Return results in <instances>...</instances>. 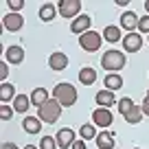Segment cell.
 Returning a JSON list of instances; mask_svg holds the SVG:
<instances>
[{
    "mask_svg": "<svg viewBox=\"0 0 149 149\" xmlns=\"http://www.w3.org/2000/svg\"><path fill=\"white\" fill-rule=\"evenodd\" d=\"M53 99H57V101L61 103V107H72L74 103H77V88H74L72 84L61 81V84H57L55 90H53Z\"/></svg>",
    "mask_w": 149,
    "mask_h": 149,
    "instance_id": "6da1fadb",
    "label": "cell"
},
{
    "mask_svg": "<svg viewBox=\"0 0 149 149\" xmlns=\"http://www.w3.org/2000/svg\"><path fill=\"white\" fill-rule=\"evenodd\" d=\"M127 64L125 59V53L123 51H105L101 57V66L105 68V72H118V70H123Z\"/></svg>",
    "mask_w": 149,
    "mask_h": 149,
    "instance_id": "7a4b0ae2",
    "label": "cell"
},
{
    "mask_svg": "<svg viewBox=\"0 0 149 149\" xmlns=\"http://www.w3.org/2000/svg\"><path fill=\"white\" fill-rule=\"evenodd\" d=\"M37 116H40V121H42V123H55V121H59V116H61V103L57 101V99H48V101L37 110Z\"/></svg>",
    "mask_w": 149,
    "mask_h": 149,
    "instance_id": "3957f363",
    "label": "cell"
},
{
    "mask_svg": "<svg viewBox=\"0 0 149 149\" xmlns=\"http://www.w3.org/2000/svg\"><path fill=\"white\" fill-rule=\"evenodd\" d=\"M57 11H59L61 18L77 20V18L81 15V0H59Z\"/></svg>",
    "mask_w": 149,
    "mask_h": 149,
    "instance_id": "277c9868",
    "label": "cell"
},
{
    "mask_svg": "<svg viewBox=\"0 0 149 149\" xmlns=\"http://www.w3.org/2000/svg\"><path fill=\"white\" fill-rule=\"evenodd\" d=\"M101 42H103V35L101 33H94V31H88L84 35H79V46L88 53H94L101 48Z\"/></svg>",
    "mask_w": 149,
    "mask_h": 149,
    "instance_id": "5b68a950",
    "label": "cell"
},
{
    "mask_svg": "<svg viewBox=\"0 0 149 149\" xmlns=\"http://www.w3.org/2000/svg\"><path fill=\"white\" fill-rule=\"evenodd\" d=\"M55 140H57V147L59 149H70L74 145V140H77V136H74V132L70 127H61L55 134Z\"/></svg>",
    "mask_w": 149,
    "mask_h": 149,
    "instance_id": "8992f818",
    "label": "cell"
},
{
    "mask_svg": "<svg viewBox=\"0 0 149 149\" xmlns=\"http://www.w3.org/2000/svg\"><path fill=\"white\" fill-rule=\"evenodd\" d=\"M2 26H5L9 33H15V31H20V29L24 26V18H22L20 13H13V11H9V13L2 18Z\"/></svg>",
    "mask_w": 149,
    "mask_h": 149,
    "instance_id": "52a82bcc",
    "label": "cell"
},
{
    "mask_svg": "<svg viewBox=\"0 0 149 149\" xmlns=\"http://www.w3.org/2000/svg\"><path fill=\"white\" fill-rule=\"evenodd\" d=\"M140 46H143L140 33H125V37H123V48H125V53H138Z\"/></svg>",
    "mask_w": 149,
    "mask_h": 149,
    "instance_id": "ba28073f",
    "label": "cell"
},
{
    "mask_svg": "<svg viewBox=\"0 0 149 149\" xmlns=\"http://www.w3.org/2000/svg\"><path fill=\"white\" fill-rule=\"evenodd\" d=\"M92 121H94V125H99V127H110L112 121H114V116H112V112L107 110V107H97V110L92 112Z\"/></svg>",
    "mask_w": 149,
    "mask_h": 149,
    "instance_id": "9c48e42d",
    "label": "cell"
},
{
    "mask_svg": "<svg viewBox=\"0 0 149 149\" xmlns=\"http://www.w3.org/2000/svg\"><path fill=\"white\" fill-rule=\"evenodd\" d=\"M92 20H90V15H79L77 20H72V26H70V31L72 33H79V35H84V33L92 31Z\"/></svg>",
    "mask_w": 149,
    "mask_h": 149,
    "instance_id": "30bf717a",
    "label": "cell"
},
{
    "mask_svg": "<svg viewBox=\"0 0 149 149\" xmlns=\"http://www.w3.org/2000/svg\"><path fill=\"white\" fill-rule=\"evenodd\" d=\"M48 66H51L53 70H64L66 66H68V55L61 51H55L51 57H48Z\"/></svg>",
    "mask_w": 149,
    "mask_h": 149,
    "instance_id": "8fae6325",
    "label": "cell"
},
{
    "mask_svg": "<svg viewBox=\"0 0 149 149\" xmlns=\"http://www.w3.org/2000/svg\"><path fill=\"white\" fill-rule=\"evenodd\" d=\"M5 57H7V64H22L24 61V48L22 46H9L5 51Z\"/></svg>",
    "mask_w": 149,
    "mask_h": 149,
    "instance_id": "7c38bea8",
    "label": "cell"
},
{
    "mask_svg": "<svg viewBox=\"0 0 149 149\" xmlns=\"http://www.w3.org/2000/svg\"><path fill=\"white\" fill-rule=\"evenodd\" d=\"M94 101L99 103V107H107V110H110V107L116 103V99H114V92H112V90H99Z\"/></svg>",
    "mask_w": 149,
    "mask_h": 149,
    "instance_id": "4fadbf2b",
    "label": "cell"
},
{
    "mask_svg": "<svg viewBox=\"0 0 149 149\" xmlns=\"http://www.w3.org/2000/svg\"><path fill=\"white\" fill-rule=\"evenodd\" d=\"M138 15L134 13V11H125V13L121 15V29H125V31H134V29H138Z\"/></svg>",
    "mask_w": 149,
    "mask_h": 149,
    "instance_id": "5bb4252c",
    "label": "cell"
},
{
    "mask_svg": "<svg viewBox=\"0 0 149 149\" xmlns=\"http://www.w3.org/2000/svg\"><path fill=\"white\" fill-rule=\"evenodd\" d=\"M22 127L26 134H40L42 132V121H40V116H26L22 121Z\"/></svg>",
    "mask_w": 149,
    "mask_h": 149,
    "instance_id": "9a60e30c",
    "label": "cell"
},
{
    "mask_svg": "<svg viewBox=\"0 0 149 149\" xmlns=\"http://www.w3.org/2000/svg\"><path fill=\"white\" fill-rule=\"evenodd\" d=\"M103 86H105V90H118V88H123V77L118 72H110V74H105V79H103Z\"/></svg>",
    "mask_w": 149,
    "mask_h": 149,
    "instance_id": "2e32d148",
    "label": "cell"
},
{
    "mask_svg": "<svg viewBox=\"0 0 149 149\" xmlns=\"http://www.w3.org/2000/svg\"><path fill=\"white\" fill-rule=\"evenodd\" d=\"M46 101H48V90L46 88H35L31 92V105H35L37 110H40Z\"/></svg>",
    "mask_w": 149,
    "mask_h": 149,
    "instance_id": "e0dca14e",
    "label": "cell"
},
{
    "mask_svg": "<svg viewBox=\"0 0 149 149\" xmlns=\"http://www.w3.org/2000/svg\"><path fill=\"white\" fill-rule=\"evenodd\" d=\"M94 81H97V70L90 68V66H84V68L79 70V84H84V86H92Z\"/></svg>",
    "mask_w": 149,
    "mask_h": 149,
    "instance_id": "ac0fdd59",
    "label": "cell"
},
{
    "mask_svg": "<svg viewBox=\"0 0 149 149\" xmlns=\"http://www.w3.org/2000/svg\"><path fill=\"white\" fill-rule=\"evenodd\" d=\"M103 37H105L110 44H116V42L123 40V37H121V29L114 26V24H107V26L103 29Z\"/></svg>",
    "mask_w": 149,
    "mask_h": 149,
    "instance_id": "d6986e66",
    "label": "cell"
},
{
    "mask_svg": "<svg viewBox=\"0 0 149 149\" xmlns=\"http://www.w3.org/2000/svg\"><path fill=\"white\" fill-rule=\"evenodd\" d=\"M97 147L99 149H114V136L110 132H101L97 136Z\"/></svg>",
    "mask_w": 149,
    "mask_h": 149,
    "instance_id": "ffe728a7",
    "label": "cell"
},
{
    "mask_svg": "<svg viewBox=\"0 0 149 149\" xmlns=\"http://www.w3.org/2000/svg\"><path fill=\"white\" fill-rule=\"evenodd\" d=\"M29 105H31V97H26V94H18L13 99V110L20 112V114H24L29 110Z\"/></svg>",
    "mask_w": 149,
    "mask_h": 149,
    "instance_id": "44dd1931",
    "label": "cell"
},
{
    "mask_svg": "<svg viewBox=\"0 0 149 149\" xmlns=\"http://www.w3.org/2000/svg\"><path fill=\"white\" fill-rule=\"evenodd\" d=\"M18 97L15 94V88L11 84H2V88H0V101L2 103H9V101H13V99Z\"/></svg>",
    "mask_w": 149,
    "mask_h": 149,
    "instance_id": "7402d4cb",
    "label": "cell"
},
{
    "mask_svg": "<svg viewBox=\"0 0 149 149\" xmlns=\"http://www.w3.org/2000/svg\"><path fill=\"white\" fill-rule=\"evenodd\" d=\"M55 13H59V11H55V5H42V9H40V20H42V22H51V20H55Z\"/></svg>",
    "mask_w": 149,
    "mask_h": 149,
    "instance_id": "603a6c76",
    "label": "cell"
},
{
    "mask_svg": "<svg viewBox=\"0 0 149 149\" xmlns=\"http://www.w3.org/2000/svg\"><path fill=\"white\" fill-rule=\"evenodd\" d=\"M140 118H143V107H140V105H134V110H132L130 114H125V121L130 123V125L140 123Z\"/></svg>",
    "mask_w": 149,
    "mask_h": 149,
    "instance_id": "cb8c5ba5",
    "label": "cell"
},
{
    "mask_svg": "<svg viewBox=\"0 0 149 149\" xmlns=\"http://www.w3.org/2000/svg\"><path fill=\"white\" fill-rule=\"evenodd\" d=\"M79 136H81L84 140L97 138V130H94V125H92V123H86V125H81V130H79Z\"/></svg>",
    "mask_w": 149,
    "mask_h": 149,
    "instance_id": "d4e9b609",
    "label": "cell"
},
{
    "mask_svg": "<svg viewBox=\"0 0 149 149\" xmlns=\"http://www.w3.org/2000/svg\"><path fill=\"white\" fill-rule=\"evenodd\" d=\"M134 105H136V103L132 101L130 97H123L121 101H118V112H121L123 116H125V114H130V112L134 110Z\"/></svg>",
    "mask_w": 149,
    "mask_h": 149,
    "instance_id": "484cf974",
    "label": "cell"
},
{
    "mask_svg": "<svg viewBox=\"0 0 149 149\" xmlns=\"http://www.w3.org/2000/svg\"><path fill=\"white\" fill-rule=\"evenodd\" d=\"M55 147H57L55 136H44V138L40 140V149H55Z\"/></svg>",
    "mask_w": 149,
    "mask_h": 149,
    "instance_id": "4316f807",
    "label": "cell"
},
{
    "mask_svg": "<svg viewBox=\"0 0 149 149\" xmlns=\"http://www.w3.org/2000/svg\"><path fill=\"white\" fill-rule=\"evenodd\" d=\"M13 105H7V103H2V107H0V116H2V121H9L11 116H13Z\"/></svg>",
    "mask_w": 149,
    "mask_h": 149,
    "instance_id": "83f0119b",
    "label": "cell"
},
{
    "mask_svg": "<svg viewBox=\"0 0 149 149\" xmlns=\"http://www.w3.org/2000/svg\"><path fill=\"white\" fill-rule=\"evenodd\" d=\"M7 5H9V9L13 13H20L24 9V0H7Z\"/></svg>",
    "mask_w": 149,
    "mask_h": 149,
    "instance_id": "f1b7e54d",
    "label": "cell"
},
{
    "mask_svg": "<svg viewBox=\"0 0 149 149\" xmlns=\"http://www.w3.org/2000/svg\"><path fill=\"white\" fill-rule=\"evenodd\" d=\"M138 31L140 33H149V15H143L138 20Z\"/></svg>",
    "mask_w": 149,
    "mask_h": 149,
    "instance_id": "f546056e",
    "label": "cell"
},
{
    "mask_svg": "<svg viewBox=\"0 0 149 149\" xmlns=\"http://www.w3.org/2000/svg\"><path fill=\"white\" fill-rule=\"evenodd\" d=\"M9 77V66L7 64H0V81H5Z\"/></svg>",
    "mask_w": 149,
    "mask_h": 149,
    "instance_id": "4dcf8cb0",
    "label": "cell"
},
{
    "mask_svg": "<svg viewBox=\"0 0 149 149\" xmlns=\"http://www.w3.org/2000/svg\"><path fill=\"white\" fill-rule=\"evenodd\" d=\"M72 149H88V147H86V140L84 138H77V140H74V145H72Z\"/></svg>",
    "mask_w": 149,
    "mask_h": 149,
    "instance_id": "1f68e13d",
    "label": "cell"
},
{
    "mask_svg": "<svg viewBox=\"0 0 149 149\" xmlns=\"http://www.w3.org/2000/svg\"><path fill=\"white\" fill-rule=\"evenodd\" d=\"M143 114H149V90H147V97H145V101H143Z\"/></svg>",
    "mask_w": 149,
    "mask_h": 149,
    "instance_id": "d6a6232c",
    "label": "cell"
},
{
    "mask_svg": "<svg viewBox=\"0 0 149 149\" xmlns=\"http://www.w3.org/2000/svg\"><path fill=\"white\" fill-rule=\"evenodd\" d=\"M2 149H18V147H15L13 143H5V145H2Z\"/></svg>",
    "mask_w": 149,
    "mask_h": 149,
    "instance_id": "836d02e7",
    "label": "cell"
},
{
    "mask_svg": "<svg viewBox=\"0 0 149 149\" xmlns=\"http://www.w3.org/2000/svg\"><path fill=\"white\" fill-rule=\"evenodd\" d=\"M145 9H147V13H149V0H145Z\"/></svg>",
    "mask_w": 149,
    "mask_h": 149,
    "instance_id": "e575fe53",
    "label": "cell"
},
{
    "mask_svg": "<svg viewBox=\"0 0 149 149\" xmlns=\"http://www.w3.org/2000/svg\"><path fill=\"white\" fill-rule=\"evenodd\" d=\"M24 149H37V147H35V145H26Z\"/></svg>",
    "mask_w": 149,
    "mask_h": 149,
    "instance_id": "d590c367",
    "label": "cell"
},
{
    "mask_svg": "<svg viewBox=\"0 0 149 149\" xmlns=\"http://www.w3.org/2000/svg\"><path fill=\"white\" fill-rule=\"evenodd\" d=\"M132 149H140V147H132Z\"/></svg>",
    "mask_w": 149,
    "mask_h": 149,
    "instance_id": "8d00e7d4",
    "label": "cell"
},
{
    "mask_svg": "<svg viewBox=\"0 0 149 149\" xmlns=\"http://www.w3.org/2000/svg\"><path fill=\"white\" fill-rule=\"evenodd\" d=\"M147 42H149V37H147Z\"/></svg>",
    "mask_w": 149,
    "mask_h": 149,
    "instance_id": "74e56055",
    "label": "cell"
}]
</instances>
